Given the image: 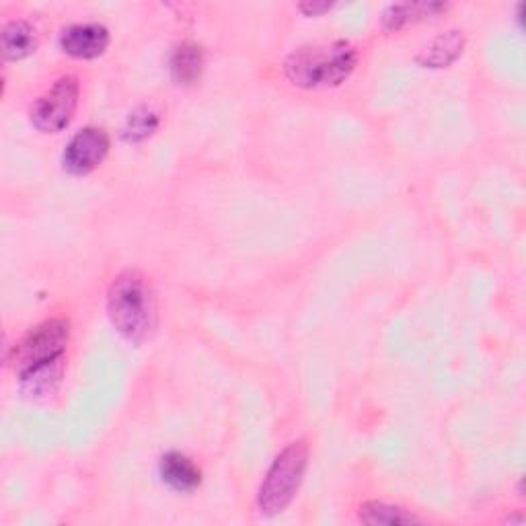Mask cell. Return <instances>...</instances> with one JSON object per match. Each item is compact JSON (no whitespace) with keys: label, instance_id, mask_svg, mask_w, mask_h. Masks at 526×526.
I'll return each instance as SVG.
<instances>
[{"label":"cell","instance_id":"cell-1","mask_svg":"<svg viewBox=\"0 0 526 526\" xmlns=\"http://www.w3.org/2000/svg\"><path fill=\"white\" fill-rule=\"evenodd\" d=\"M107 315L111 325L134 344L153 340L159 327L157 296L150 282L136 270L122 272L107 294Z\"/></svg>","mask_w":526,"mask_h":526},{"label":"cell","instance_id":"cell-2","mask_svg":"<svg viewBox=\"0 0 526 526\" xmlns=\"http://www.w3.org/2000/svg\"><path fill=\"white\" fill-rule=\"evenodd\" d=\"M358 64V52L348 42L313 44L294 50L284 64L286 77L303 89L342 85Z\"/></svg>","mask_w":526,"mask_h":526},{"label":"cell","instance_id":"cell-3","mask_svg":"<svg viewBox=\"0 0 526 526\" xmlns=\"http://www.w3.org/2000/svg\"><path fill=\"white\" fill-rule=\"evenodd\" d=\"M309 465V446L298 440L288 444L276 457L266 479L259 487V510L268 516L280 514L294 500L300 483H303L305 471Z\"/></svg>","mask_w":526,"mask_h":526},{"label":"cell","instance_id":"cell-4","mask_svg":"<svg viewBox=\"0 0 526 526\" xmlns=\"http://www.w3.org/2000/svg\"><path fill=\"white\" fill-rule=\"evenodd\" d=\"M70 337L68 319H50L37 327L29 329L21 340L13 346L9 354V364L15 372L25 374L27 370L56 360L64 354Z\"/></svg>","mask_w":526,"mask_h":526},{"label":"cell","instance_id":"cell-5","mask_svg":"<svg viewBox=\"0 0 526 526\" xmlns=\"http://www.w3.org/2000/svg\"><path fill=\"white\" fill-rule=\"evenodd\" d=\"M79 103V81L74 77L60 79L31 107V124L48 134L64 130Z\"/></svg>","mask_w":526,"mask_h":526},{"label":"cell","instance_id":"cell-6","mask_svg":"<svg viewBox=\"0 0 526 526\" xmlns=\"http://www.w3.org/2000/svg\"><path fill=\"white\" fill-rule=\"evenodd\" d=\"M109 153V138L99 128H85L64 150V169L72 175H87L97 169Z\"/></svg>","mask_w":526,"mask_h":526},{"label":"cell","instance_id":"cell-7","mask_svg":"<svg viewBox=\"0 0 526 526\" xmlns=\"http://www.w3.org/2000/svg\"><path fill=\"white\" fill-rule=\"evenodd\" d=\"M60 46L68 56L91 60L107 50L109 31L99 23L70 25L60 35Z\"/></svg>","mask_w":526,"mask_h":526},{"label":"cell","instance_id":"cell-8","mask_svg":"<svg viewBox=\"0 0 526 526\" xmlns=\"http://www.w3.org/2000/svg\"><path fill=\"white\" fill-rule=\"evenodd\" d=\"M62 374H64V356L35 366L25 374H21V389L29 399L52 397L60 387Z\"/></svg>","mask_w":526,"mask_h":526},{"label":"cell","instance_id":"cell-9","mask_svg":"<svg viewBox=\"0 0 526 526\" xmlns=\"http://www.w3.org/2000/svg\"><path fill=\"white\" fill-rule=\"evenodd\" d=\"M161 477L177 492H194L202 481L200 469L181 453H167L161 459Z\"/></svg>","mask_w":526,"mask_h":526},{"label":"cell","instance_id":"cell-10","mask_svg":"<svg viewBox=\"0 0 526 526\" xmlns=\"http://www.w3.org/2000/svg\"><path fill=\"white\" fill-rule=\"evenodd\" d=\"M463 48H465L463 33L457 29L446 31L422 50L418 62L426 68H444L448 64H453L463 54Z\"/></svg>","mask_w":526,"mask_h":526},{"label":"cell","instance_id":"cell-11","mask_svg":"<svg viewBox=\"0 0 526 526\" xmlns=\"http://www.w3.org/2000/svg\"><path fill=\"white\" fill-rule=\"evenodd\" d=\"M204 66L202 48L198 44L185 42L179 48H175L171 56V74L179 85H192L200 79Z\"/></svg>","mask_w":526,"mask_h":526},{"label":"cell","instance_id":"cell-12","mask_svg":"<svg viewBox=\"0 0 526 526\" xmlns=\"http://www.w3.org/2000/svg\"><path fill=\"white\" fill-rule=\"evenodd\" d=\"M37 48V33L27 21H11L3 29V54L7 60H23Z\"/></svg>","mask_w":526,"mask_h":526},{"label":"cell","instance_id":"cell-13","mask_svg":"<svg viewBox=\"0 0 526 526\" xmlns=\"http://www.w3.org/2000/svg\"><path fill=\"white\" fill-rule=\"evenodd\" d=\"M438 11H444L442 3H407V5H393L383 15V27L387 31H399L407 25L418 23L426 17L436 15Z\"/></svg>","mask_w":526,"mask_h":526},{"label":"cell","instance_id":"cell-14","mask_svg":"<svg viewBox=\"0 0 526 526\" xmlns=\"http://www.w3.org/2000/svg\"><path fill=\"white\" fill-rule=\"evenodd\" d=\"M358 518L364 524H389V526L422 522L418 516H413L411 512H407L399 506L385 504V502H366L358 512Z\"/></svg>","mask_w":526,"mask_h":526},{"label":"cell","instance_id":"cell-15","mask_svg":"<svg viewBox=\"0 0 526 526\" xmlns=\"http://www.w3.org/2000/svg\"><path fill=\"white\" fill-rule=\"evenodd\" d=\"M157 126H159V118L153 114V111L146 109V107H140L134 111V114H130L128 124L124 128V138L128 142H140V140H144L153 134L157 130Z\"/></svg>","mask_w":526,"mask_h":526},{"label":"cell","instance_id":"cell-16","mask_svg":"<svg viewBox=\"0 0 526 526\" xmlns=\"http://www.w3.org/2000/svg\"><path fill=\"white\" fill-rule=\"evenodd\" d=\"M329 9H331V3H305V5H300V11L307 13V15H321Z\"/></svg>","mask_w":526,"mask_h":526}]
</instances>
